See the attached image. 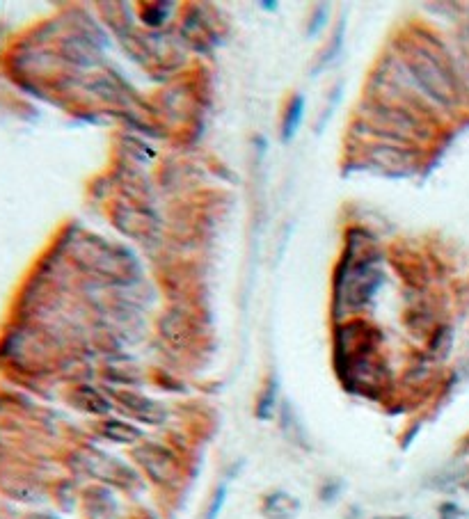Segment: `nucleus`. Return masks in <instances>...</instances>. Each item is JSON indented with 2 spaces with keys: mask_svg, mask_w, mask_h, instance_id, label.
I'll return each instance as SVG.
<instances>
[{
  "mask_svg": "<svg viewBox=\"0 0 469 519\" xmlns=\"http://www.w3.org/2000/svg\"><path fill=\"white\" fill-rule=\"evenodd\" d=\"M325 19H328V14H325V7H321V10L319 12H316V17H314V23H312V26H309V35H316V33H319V30L323 28V23H325Z\"/></svg>",
  "mask_w": 469,
  "mask_h": 519,
  "instance_id": "18",
  "label": "nucleus"
},
{
  "mask_svg": "<svg viewBox=\"0 0 469 519\" xmlns=\"http://www.w3.org/2000/svg\"><path fill=\"white\" fill-rule=\"evenodd\" d=\"M405 69L428 99L442 103V106L456 103V83H453L449 69L424 46H410L405 51Z\"/></svg>",
  "mask_w": 469,
  "mask_h": 519,
  "instance_id": "1",
  "label": "nucleus"
},
{
  "mask_svg": "<svg viewBox=\"0 0 469 519\" xmlns=\"http://www.w3.org/2000/svg\"><path fill=\"white\" fill-rule=\"evenodd\" d=\"M300 513V501L284 490L270 492L261 501V515L266 519H296Z\"/></svg>",
  "mask_w": 469,
  "mask_h": 519,
  "instance_id": "6",
  "label": "nucleus"
},
{
  "mask_svg": "<svg viewBox=\"0 0 469 519\" xmlns=\"http://www.w3.org/2000/svg\"><path fill=\"white\" fill-rule=\"evenodd\" d=\"M135 460L147 471V476L158 485H170L179 476V462L174 453L158 444H142L135 449Z\"/></svg>",
  "mask_w": 469,
  "mask_h": 519,
  "instance_id": "2",
  "label": "nucleus"
},
{
  "mask_svg": "<svg viewBox=\"0 0 469 519\" xmlns=\"http://www.w3.org/2000/svg\"><path fill=\"white\" fill-rule=\"evenodd\" d=\"M369 124L378 133H385L389 138H410L417 131V119L412 117L405 108H394V106H371L367 110Z\"/></svg>",
  "mask_w": 469,
  "mask_h": 519,
  "instance_id": "3",
  "label": "nucleus"
},
{
  "mask_svg": "<svg viewBox=\"0 0 469 519\" xmlns=\"http://www.w3.org/2000/svg\"><path fill=\"white\" fill-rule=\"evenodd\" d=\"M117 515V503L108 490H94L92 499L87 497V519H113Z\"/></svg>",
  "mask_w": 469,
  "mask_h": 519,
  "instance_id": "11",
  "label": "nucleus"
},
{
  "mask_svg": "<svg viewBox=\"0 0 469 519\" xmlns=\"http://www.w3.org/2000/svg\"><path fill=\"white\" fill-rule=\"evenodd\" d=\"M117 401L122 403L126 412L133 414V417L142 423H149V426H158V423H163L165 417H168V412H165V407L161 403L151 401L147 396L133 394V391H119Z\"/></svg>",
  "mask_w": 469,
  "mask_h": 519,
  "instance_id": "4",
  "label": "nucleus"
},
{
  "mask_svg": "<svg viewBox=\"0 0 469 519\" xmlns=\"http://www.w3.org/2000/svg\"><path fill=\"white\" fill-rule=\"evenodd\" d=\"M172 7H174L172 3H147V5H142V21H145L149 28H161L165 19H168L172 14V12H168V10H172Z\"/></svg>",
  "mask_w": 469,
  "mask_h": 519,
  "instance_id": "13",
  "label": "nucleus"
},
{
  "mask_svg": "<svg viewBox=\"0 0 469 519\" xmlns=\"http://www.w3.org/2000/svg\"><path fill=\"white\" fill-rule=\"evenodd\" d=\"M101 435L115 444H135V442H140V437H142L138 428L131 426V423H126V421H119V419L103 421Z\"/></svg>",
  "mask_w": 469,
  "mask_h": 519,
  "instance_id": "9",
  "label": "nucleus"
},
{
  "mask_svg": "<svg viewBox=\"0 0 469 519\" xmlns=\"http://www.w3.org/2000/svg\"><path fill=\"white\" fill-rule=\"evenodd\" d=\"M225 501H227V485H220L216 494H213L209 510H206V519H218L222 506H225Z\"/></svg>",
  "mask_w": 469,
  "mask_h": 519,
  "instance_id": "15",
  "label": "nucleus"
},
{
  "mask_svg": "<svg viewBox=\"0 0 469 519\" xmlns=\"http://www.w3.org/2000/svg\"><path fill=\"white\" fill-rule=\"evenodd\" d=\"M85 467L92 476H97L99 481H106V483H122L124 476H129V469L119 465L115 458H110V455L101 451L87 453Z\"/></svg>",
  "mask_w": 469,
  "mask_h": 519,
  "instance_id": "7",
  "label": "nucleus"
},
{
  "mask_svg": "<svg viewBox=\"0 0 469 519\" xmlns=\"http://www.w3.org/2000/svg\"><path fill=\"white\" fill-rule=\"evenodd\" d=\"M71 401H74L78 410H83L87 414H97V417H106V414L113 410V403L94 387H78L74 391V396H71Z\"/></svg>",
  "mask_w": 469,
  "mask_h": 519,
  "instance_id": "8",
  "label": "nucleus"
},
{
  "mask_svg": "<svg viewBox=\"0 0 469 519\" xmlns=\"http://www.w3.org/2000/svg\"><path fill=\"white\" fill-rule=\"evenodd\" d=\"M261 7H266V10H275V3H261Z\"/></svg>",
  "mask_w": 469,
  "mask_h": 519,
  "instance_id": "19",
  "label": "nucleus"
},
{
  "mask_svg": "<svg viewBox=\"0 0 469 519\" xmlns=\"http://www.w3.org/2000/svg\"><path fill=\"white\" fill-rule=\"evenodd\" d=\"M65 53L71 62H76V65H94V62L99 60V49L94 46L90 39H83V37H74V39H67L65 44Z\"/></svg>",
  "mask_w": 469,
  "mask_h": 519,
  "instance_id": "10",
  "label": "nucleus"
},
{
  "mask_svg": "<svg viewBox=\"0 0 469 519\" xmlns=\"http://www.w3.org/2000/svg\"><path fill=\"white\" fill-rule=\"evenodd\" d=\"M341 492V483H325L323 490H321V499L323 501H335L337 494Z\"/></svg>",
  "mask_w": 469,
  "mask_h": 519,
  "instance_id": "17",
  "label": "nucleus"
},
{
  "mask_svg": "<svg viewBox=\"0 0 469 519\" xmlns=\"http://www.w3.org/2000/svg\"><path fill=\"white\" fill-rule=\"evenodd\" d=\"M410 149H401V147H392V145H383V147H373L369 151V161L373 165H378L380 170L385 172H410V165L415 158H412Z\"/></svg>",
  "mask_w": 469,
  "mask_h": 519,
  "instance_id": "5",
  "label": "nucleus"
},
{
  "mask_svg": "<svg viewBox=\"0 0 469 519\" xmlns=\"http://www.w3.org/2000/svg\"><path fill=\"white\" fill-rule=\"evenodd\" d=\"M275 403H277V380H270L264 394L259 396V403H257V417L261 421H268L273 419L275 414Z\"/></svg>",
  "mask_w": 469,
  "mask_h": 519,
  "instance_id": "14",
  "label": "nucleus"
},
{
  "mask_svg": "<svg viewBox=\"0 0 469 519\" xmlns=\"http://www.w3.org/2000/svg\"><path fill=\"white\" fill-rule=\"evenodd\" d=\"M302 117H305V97L302 94H296L289 101V108H286V115H284V124H282V140L284 142H291L296 138V133L302 124Z\"/></svg>",
  "mask_w": 469,
  "mask_h": 519,
  "instance_id": "12",
  "label": "nucleus"
},
{
  "mask_svg": "<svg viewBox=\"0 0 469 519\" xmlns=\"http://www.w3.org/2000/svg\"><path fill=\"white\" fill-rule=\"evenodd\" d=\"M440 517L442 519H463V510H460L456 503H444V506H440Z\"/></svg>",
  "mask_w": 469,
  "mask_h": 519,
  "instance_id": "16",
  "label": "nucleus"
}]
</instances>
